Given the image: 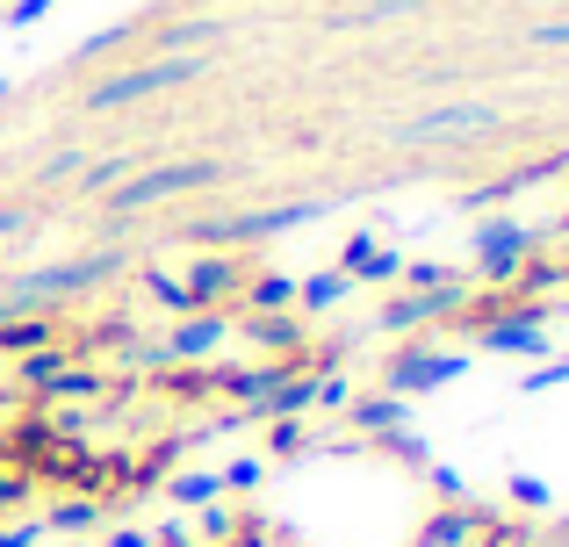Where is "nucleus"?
Instances as JSON below:
<instances>
[{"label":"nucleus","mask_w":569,"mask_h":547,"mask_svg":"<svg viewBox=\"0 0 569 547\" xmlns=\"http://www.w3.org/2000/svg\"><path fill=\"white\" fill-rule=\"evenodd\" d=\"M202 72V58H159V65H138L123 72V80H101L94 87V109H123V101H144V94H167V87H181Z\"/></svg>","instance_id":"1"},{"label":"nucleus","mask_w":569,"mask_h":547,"mask_svg":"<svg viewBox=\"0 0 569 547\" xmlns=\"http://www.w3.org/2000/svg\"><path fill=\"white\" fill-rule=\"evenodd\" d=\"M217 166H173V173H144V181L116 188V210H138V202H159V195H181V188H202Z\"/></svg>","instance_id":"2"},{"label":"nucleus","mask_w":569,"mask_h":547,"mask_svg":"<svg viewBox=\"0 0 569 547\" xmlns=\"http://www.w3.org/2000/svg\"><path fill=\"white\" fill-rule=\"evenodd\" d=\"M490 109H440V115H418V123H397V144H418V138H461V130H483Z\"/></svg>","instance_id":"3"},{"label":"nucleus","mask_w":569,"mask_h":547,"mask_svg":"<svg viewBox=\"0 0 569 547\" xmlns=\"http://www.w3.org/2000/svg\"><path fill=\"white\" fill-rule=\"evenodd\" d=\"M209 338H223V332H217V324H194V332H181V353H202Z\"/></svg>","instance_id":"4"},{"label":"nucleus","mask_w":569,"mask_h":547,"mask_svg":"<svg viewBox=\"0 0 569 547\" xmlns=\"http://www.w3.org/2000/svg\"><path fill=\"white\" fill-rule=\"evenodd\" d=\"M533 43H562V51H569V22H541V29H533Z\"/></svg>","instance_id":"5"},{"label":"nucleus","mask_w":569,"mask_h":547,"mask_svg":"<svg viewBox=\"0 0 569 547\" xmlns=\"http://www.w3.org/2000/svg\"><path fill=\"white\" fill-rule=\"evenodd\" d=\"M411 8H426V0H368V14H411Z\"/></svg>","instance_id":"6"}]
</instances>
